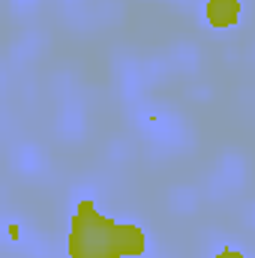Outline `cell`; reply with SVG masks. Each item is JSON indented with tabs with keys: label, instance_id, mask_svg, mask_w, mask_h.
Wrapping results in <instances>:
<instances>
[{
	"label": "cell",
	"instance_id": "1",
	"mask_svg": "<svg viewBox=\"0 0 255 258\" xmlns=\"http://www.w3.org/2000/svg\"><path fill=\"white\" fill-rule=\"evenodd\" d=\"M147 231L135 222L105 216L93 198H81L69 216L66 258H141Z\"/></svg>",
	"mask_w": 255,
	"mask_h": 258
},
{
	"label": "cell",
	"instance_id": "2",
	"mask_svg": "<svg viewBox=\"0 0 255 258\" xmlns=\"http://www.w3.org/2000/svg\"><path fill=\"white\" fill-rule=\"evenodd\" d=\"M243 18V0H207L204 3V21L213 30H231Z\"/></svg>",
	"mask_w": 255,
	"mask_h": 258
},
{
	"label": "cell",
	"instance_id": "3",
	"mask_svg": "<svg viewBox=\"0 0 255 258\" xmlns=\"http://www.w3.org/2000/svg\"><path fill=\"white\" fill-rule=\"evenodd\" d=\"M210 258H246V252H240V249H231V246H222L219 252H213Z\"/></svg>",
	"mask_w": 255,
	"mask_h": 258
},
{
	"label": "cell",
	"instance_id": "4",
	"mask_svg": "<svg viewBox=\"0 0 255 258\" xmlns=\"http://www.w3.org/2000/svg\"><path fill=\"white\" fill-rule=\"evenodd\" d=\"M6 237H9L12 243H18V240H21V228H18L15 222H9V225H6Z\"/></svg>",
	"mask_w": 255,
	"mask_h": 258
},
{
	"label": "cell",
	"instance_id": "5",
	"mask_svg": "<svg viewBox=\"0 0 255 258\" xmlns=\"http://www.w3.org/2000/svg\"><path fill=\"white\" fill-rule=\"evenodd\" d=\"M21 3H30V0H21Z\"/></svg>",
	"mask_w": 255,
	"mask_h": 258
}]
</instances>
